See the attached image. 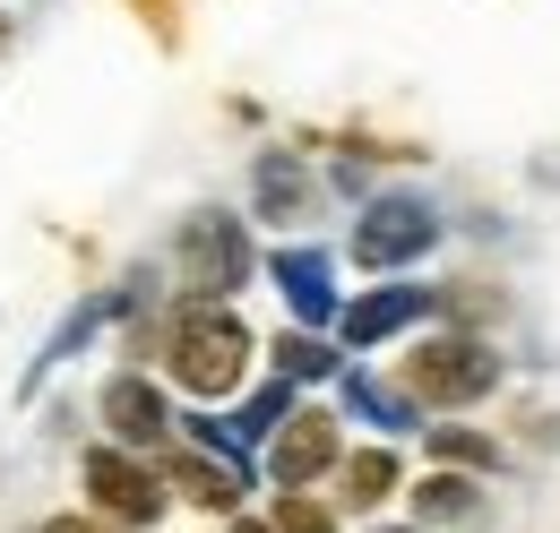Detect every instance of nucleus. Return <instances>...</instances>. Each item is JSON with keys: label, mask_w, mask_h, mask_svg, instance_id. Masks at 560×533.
<instances>
[{"label": "nucleus", "mask_w": 560, "mask_h": 533, "mask_svg": "<svg viewBox=\"0 0 560 533\" xmlns=\"http://www.w3.org/2000/svg\"><path fill=\"white\" fill-rule=\"evenodd\" d=\"M233 533H277V525H259V517H242V525H233Z\"/></svg>", "instance_id": "obj_20"}, {"label": "nucleus", "mask_w": 560, "mask_h": 533, "mask_svg": "<svg viewBox=\"0 0 560 533\" xmlns=\"http://www.w3.org/2000/svg\"><path fill=\"white\" fill-rule=\"evenodd\" d=\"M0 44H9V26H0Z\"/></svg>", "instance_id": "obj_22"}, {"label": "nucleus", "mask_w": 560, "mask_h": 533, "mask_svg": "<svg viewBox=\"0 0 560 533\" xmlns=\"http://www.w3.org/2000/svg\"><path fill=\"white\" fill-rule=\"evenodd\" d=\"M268 275H277V293L293 301V319H302V335H319V328H337V266H328V250H277L268 259Z\"/></svg>", "instance_id": "obj_7"}, {"label": "nucleus", "mask_w": 560, "mask_h": 533, "mask_svg": "<svg viewBox=\"0 0 560 533\" xmlns=\"http://www.w3.org/2000/svg\"><path fill=\"white\" fill-rule=\"evenodd\" d=\"M337 482H346L337 499L371 517V508H388V499H397V482H406V473H397V448H362V457H346V465H337Z\"/></svg>", "instance_id": "obj_11"}, {"label": "nucleus", "mask_w": 560, "mask_h": 533, "mask_svg": "<svg viewBox=\"0 0 560 533\" xmlns=\"http://www.w3.org/2000/svg\"><path fill=\"white\" fill-rule=\"evenodd\" d=\"M277 533H337V517L319 508V499H302V490H284L277 499V517H268Z\"/></svg>", "instance_id": "obj_18"}, {"label": "nucleus", "mask_w": 560, "mask_h": 533, "mask_svg": "<svg viewBox=\"0 0 560 533\" xmlns=\"http://www.w3.org/2000/svg\"><path fill=\"white\" fill-rule=\"evenodd\" d=\"M431 241H440V215H431L422 199H371L362 224H353V266L397 275V266H415Z\"/></svg>", "instance_id": "obj_4"}, {"label": "nucleus", "mask_w": 560, "mask_h": 533, "mask_svg": "<svg viewBox=\"0 0 560 533\" xmlns=\"http://www.w3.org/2000/svg\"><path fill=\"white\" fill-rule=\"evenodd\" d=\"M104 422H113L121 457H130V448H164V430H173V413H164V388H155V379H139V370H121V379L104 388Z\"/></svg>", "instance_id": "obj_9"}, {"label": "nucleus", "mask_w": 560, "mask_h": 533, "mask_svg": "<svg viewBox=\"0 0 560 533\" xmlns=\"http://www.w3.org/2000/svg\"><path fill=\"white\" fill-rule=\"evenodd\" d=\"M328 465H346V448H337V413H311V404H302L277 439H268V473H277L284 490H311Z\"/></svg>", "instance_id": "obj_6"}, {"label": "nucleus", "mask_w": 560, "mask_h": 533, "mask_svg": "<svg viewBox=\"0 0 560 533\" xmlns=\"http://www.w3.org/2000/svg\"><path fill=\"white\" fill-rule=\"evenodd\" d=\"M346 413H362L371 430H415V404H406V388H380L371 370H346Z\"/></svg>", "instance_id": "obj_14"}, {"label": "nucleus", "mask_w": 560, "mask_h": 533, "mask_svg": "<svg viewBox=\"0 0 560 533\" xmlns=\"http://www.w3.org/2000/svg\"><path fill=\"white\" fill-rule=\"evenodd\" d=\"M164 379L182 388V396H233L242 379H250V328L224 310V301H182L173 319H164Z\"/></svg>", "instance_id": "obj_1"}, {"label": "nucleus", "mask_w": 560, "mask_h": 533, "mask_svg": "<svg viewBox=\"0 0 560 533\" xmlns=\"http://www.w3.org/2000/svg\"><path fill=\"white\" fill-rule=\"evenodd\" d=\"M328 370H337V353H328L319 335H302V328L277 335V379L284 388H293V379H328Z\"/></svg>", "instance_id": "obj_15"}, {"label": "nucleus", "mask_w": 560, "mask_h": 533, "mask_svg": "<svg viewBox=\"0 0 560 533\" xmlns=\"http://www.w3.org/2000/svg\"><path fill=\"white\" fill-rule=\"evenodd\" d=\"M250 199H259L268 224H302V215H311V173H302L284 146H268V155L250 164Z\"/></svg>", "instance_id": "obj_10"}, {"label": "nucleus", "mask_w": 560, "mask_h": 533, "mask_svg": "<svg viewBox=\"0 0 560 533\" xmlns=\"http://www.w3.org/2000/svg\"><path fill=\"white\" fill-rule=\"evenodd\" d=\"M164 473H173V482H182V490H190L199 508H224V517H233V508H242V490H250V473L215 465V457H173Z\"/></svg>", "instance_id": "obj_13"}, {"label": "nucleus", "mask_w": 560, "mask_h": 533, "mask_svg": "<svg viewBox=\"0 0 560 533\" xmlns=\"http://www.w3.org/2000/svg\"><path fill=\"white\" fill-rule=\"evenodd\" d=\"M415 319H431V293H422V284H380V293H362V301L337 310V335H346L353 353H371V344L406 335Z\"/></svg>", "instance_id": "obj_8"}, {"label": "nucleus", "mask_w": 560, "mask_h": 533, "mask_svg": "<svg viewBox=\"0 0 560 533\" xmlns=\"http://www.w3.org/2000/svg\"><path fill=\"white\" fill-rule=\"evenodd\" d=\"M173 266H182V293H190V301L242 293V284H250V233H242V215L199 206V215L173 233Z\"/></svg>", "instance_id": "obj_3"}, {"label": "nucleus", "mask_w": 560, "mask_h": 533, "mask_svg": "<svg viewBox=\"0 0 560 533\" xmlns=\"http://www.w3.org/2000/svg\"><path fill=\"white\" fill-rule=\"evenodd\" d=\"M415 517L422 525H475L483 517V490L466 473H431V482H415Z\"/></svg>", "instance_id": "obj_12"}, {"label": "nucleus", "mask_w": 560, "mask_h": 533, "mask_svg": "<svg viewBox=\"0 0 560 533\" xmlns=\"http://www.w3.org/2000/svg\"><path fill=\"white\" fill-rule=\"evenodd\" d=\"M35 533H113V525H95V517H44Z\"/></svg>", "instance_id": "obj_19"}, {"label": "nucleus", "mask_w": 560, "mask_h": 533, "mask_svg": "<svg viewBox=\"0 0 560 533\" xmlns=\"http://www.w3.org/2000/svg\"><path fill=\"white\" fill-rule=\"evenodd\" d=\"M86 499H95V517H113V525H155L173 490H164V473H147L139 457L95 448V457H86Z\"/></svg>", "instance_id": "obj_5"}, {"label": "nucleus", "mask_w": 560, "mask_h": 533, "mask_svg": "<svg viewBox=\"0 0 560 533\" xmlns=\"http://www.w3.org/2000/svg\"><path fill=\"white\" fill-rule=\"evenodd\" d=\"M397 379H406V404H422V413H466L500 388V353L483 335H431L397 362Z\"/></svg>", "instance_id": "obj_2"}, {"label": "nucleus", "mask_w": 560, "mask_h": 533, "mask_svg": "<svg viewBox=\"0 0 560 533\" xmlns=\"http://www.w3.org/2000/svg\"><path fill=\"white\" fill-rule=\"evenodd\" d=\"M371 533H422V525H371Z\"/></svg>", "instance_id": "obj_21"}, {"label": "nucleus", "mask_w": 560, "mask_h": 533, "mask_svg": "<svg viewBox=\"0 0 560 533\" xmlns=\"http://www.w3.org/2000/svg\"><path fill=\"white\" fill-rule=\"evenodd\" d=\"M284 422H293V388L277 379V388H259V396L242 404V422H233V439H242V448H250V439H277Z\"/></svg>", "instance_id": "obj_16"}, {"label": "nucleus", "mask_w": 560, "mask_h": 533, "mask_svg": "<svg viewBox=\"0 0 560 533\" xmlns=\"http://www.w3.org/2000/svg\"><path fill=\"white\" fill-rule=\"evenodd\" d=\"M431 457H440L448 473H491L500 465V448H491L483 430H431Z\"/></svg>", "instance_id": "obj_17"}]
</instances>
